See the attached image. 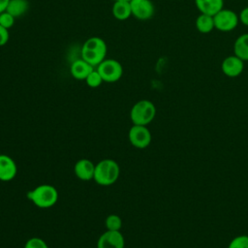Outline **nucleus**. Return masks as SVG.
<instances>
[{
    "instance_id": "1",
    "label": "nucleus",
    "mask_w": 248,
    "mask_h": 248,
    "mask_svg": "<svg viewBox=\"0 0 248 248\" xmlns=\"http://www.w3.org/2000/svg\"><path fill=\"white\" fill-rule=\"evenodd\" d=\"M107 45L99 37H91L85 41L81 47V58L93 67H97L106 59Z\"/></svg>"
},
{
    "instance_id": "2",
    "label": "nucleus",
    "mask_w": 248,
    "mask_h": 248,
    "mask_svg": "<svg viewBox=\"0 0 248 248\" xmlns=\"http://www.w3.org/2000/svg\"><path fill=\"white\" fill-rule=\"evenodd\" d=\"M120 175V167L112 159L101 160L95 165L93 180L101 186H110L114 184Z\"/></svg>"
},
{
    "instance_id": "3",
    "label": "nucleus",
    "mask_w": 248,
    "mask_h": 248,
    "mask_svg": "<svg viewBox=\"0 0 248 248\" xmlns=\"http://www.w3.org/2000/svg\"><path fill=\"white\" fill-rule=\"evenodd\" d=\"M27 198L39 208H49L58 201V191L50 184H41L27 193Z\"/></svg>"
},
{
    "instance_id": "4",
    "label": "nucleus",
    "mask_w": 248,
    "mask_h": 248,
    "mask_svg": "<svg viewBox=\"0 0 248 248\" xmlns=\"http://www.w3.org/2000/svg\"><path fill=\"white\" fill-rule=\"evenodd\" d=\"M156 115V107L149 100H140L131 108L130 118L133 125L147 126Z\"/></svg>"
},
{
    "instance_id": "5",
    "label": "nucleus",
    "mask_w": 248,
    "mask_h": 248,
    "mask_svg": "<svg viewBox=\"0 0 248 248\" xmlns=\"http://www.w3.org/2000/svg\"><path fill=\"white\" fill-rule=\"evenodd\" d=\"M214 27L221 32L232 31L239 23V17L236 13L230 9L223 8L213 16Z\"/></svg>"
},
{
    "instance_id": "6",
    "label": "nucleus",
    "mask_w": 248,
    "mask_h": 248,
    "mask_svg": "<svg viewBox=\"0 0 248 248\" xmlns=\"http://www.w3.org/2000/svg\"><path fill=\"white\" fill-rule=\"evenodd\" d=\"M96 70L106 82H115L123 75V68L115 59H105L97 66Z\"/></svg>"
},
{
    "instance_id": "7",
    "label": "nucleus",
    "mask_w": 248,
    "mask_h": 248,
    "mask_svg": "<svg viewBox=\"0 0 248 248\" xmlns=\"http://www.w3.org/2000/svg\"><path fill=\"white\" fill-rule=\"evenodd\" d=\"M128 139L130 143L139 149H143L149 146L151 143L152 136L149 129L146 126L133 125L128 133Z\"/></svg>"
},
{
    "instance_id": "8",
    "label": "nucleus",
    "mask_w": 248,
    "mask_h": 248,
    "mask_svg": "<svg viewBox=\"0 0 248 248\" xmlns=\"http://www.w3.org/2000/svg\"><path fill=\"white\" fill-rule=\"evenodd\" d=\"M125 239L120 231H108L103 232L97 241V248H124Z\"/></svg>"
},
{
    "instance_id": "9",
    "label": "nucleus",
    "mask_w": 248,
    "mask_h": 248,
    "mask_svg": "<svg viewBox=\"0 0 248 248\" xmlns=\"http://www.w3.org/2000/svg\"><path fill=\"white\" fill-rule=\"evenodd\" d=\"M132 16L140 20H146L153 16L155 8L150 0H130Z\"/></svg>"
},
{
    "instance_id": "10",
    "label": "nucleus",
    "mask_w": 248,
    "mask_h": 248,
    "mask_svg": "<svg viewBox=\"0 0 248 248\" xmlns=\"http://www.w3.org/2000/svg\"><path fill=\"white\" fill-rule=\"evenodd\" d=\"M244 70V61L236 55L227 56L221 63L222 73L229 78H236Z\"/></svg>"
},
{
    "instance_id": "11",
    "label": "nucleus",
    "mask_w": 248,
    "mask_h": 248,
    "mask_svg": "<svg viewBox=\"0 0 248 248\" xmlns=\"http://www.w3.org/2000/svg\"><path fill=\"white\" fill-rule=\"evenodd\" d=\"M17 173L15 160L8 155H0V180L7 182L13 180Z\"/></svg>"
},
{
    "instance_id": "12",
    "label": "nucleus",
    "mask_w": 248,
    "mask_h": 248,
    "mask_svg": "<svg viewBox=\"0 0 248 248\" xmlns=\"http://www.w3.org/2000/svg\"><path fill=\"white\" fill-rule=\"evenodd\" d=\"M74 171L78 179L89 181L94 177L95 165L88 159H79L74 167Z\"/></svg>"
},
{
    "instance_id": "13",
    "label": "nucleus",
    "mask_w": 248,
    "mask_h": 248,
    "mask_svg": "<svg viewBox=\"0 0 248 248\" xmlns=\"http://www.w3.org/2000/svg\"><path fill=\"white\" fill-rule=\"evenodd\" d=\"M94 70V67L84 61L82 58L75 60L70 67L71 75L74 78L78 80H85L87 76Z\"/></svg>"
},
{
    "instance_id": "14",
    "label": "nucleus",
    "mask_w": 248,
    "mask_h": 248,
    "mask_svg": "<svg viewBox=\"0 0 248 248\" xmlns=\"http://www.w3.org/2000/svg\"><path fill=\"white\" fill-rule=\"evenodd\" d=\"M195 5L201 14L213 16L224 8V0H195Z\"/></svg>"
},
{
    "instance_id": "15",
    "label": "nucleus",
    "mask_w": 248,
    "mask_h": 248,
    "mask_svg": "<svg viewBox=\"0 0 248 248\" xmlns=\"http://www.w3.org/2000/svg\"><path fill=\"white\" fill-rule=\"evenodd\" d=\"M233 54L244 62L248 61V33H244L236 38L233 44Z\"/></svg>"
},
{
    "instance_id": "16",
    "label": "nucleus",
    "mask_w": 248,
    "mask_h": 248,
    "mask_svg": "<svg viewBox=\"0 0 248 248\" xmlns=\"http://www.w3.org/2000/svg\"><path fill=\"white\" fill-rule=\"evenodd\" d=\"M112 15L119 20L129 18L132 16L130 1H114L112 5Z\"/></svg>"
},
{
    "instance_id": "17",
    "label": "nucleus",
    "mask_w": 248,
    "mask_h": 248,
    "mask_svg": "<svg viewBox=\"0 0 248 248\" xmlns=\"http://www.w3.org/2000/svg\"><path fill=\"white\" fill-rule=\"evenodd\" d=\"M196 28L202 34L210 33L213 29H215L213 16L200 14V16L196 18Z\"/></svg>"
},
{
    "instance_id": "18",
    "label": "nucleus",
    "mask_w": 248,
    "mask_h": 248,
    "mask_svg": "<svg viewBox=\"0 0 248 248\" xmlns=\"http://www.w3.org/2000/svg\"><path fill=\"white\" fill-rule=\"evenodd\" d=\"M29 7L27 0H10L6 12L11 14L15 18L24 15Z\"/></svg>"
},
{
    "instance_id": "19",
    "label": "nucleus",
    "mask_w": 248,
    "mask_h": 248,
    "mask_svg": "<svg viewBox=\"0 0 248 248\" xmlns=\"http://www.w3.org/2000/svg\"><path fill=\"white\" fill-rule=\"evenodd\" d=\"M105 225L108 231H120L122 228V219L117 214H109L105 220Z\"/></svg>"
},
{
    "instance_id": "20",
    "label": "nucleus",
    "mask_w": 248,
    "mask_h": 248,
    "mask_svg": "<svg viewBox=\"0 0 248 248\" xmlns=\"http://www.w3.org/2000/svg\"><path fill=\"white\" fill-rule=\"evenodd\" d=\"M103 78L101 77V75L99 74V72L94 69L88 76L87 78H85V82L86 84L89 86V87H92V88H96V87H99L102 82H103Z\"/></svg>"
},
{
    "instance_id": "21",
    "label": "nucleus",
    "mask_w": 248,
    "mask_h": 248,
    "mask_svg": "<svg viewBox=\"0 0 248 248\" xmlns=\"http://www.w3.org/2000/svg\"><path fill=\"white\" fill-rule=\"evenodd\" d=\"M228 248H248V235H237L231 240Z\"/></svg>"
},
{
    "instance_id": "22",
    "label": "nucleus",
    "mask_w": 248,
    "mask_h": 248,
    "mask_svg": "<svg viewBox=\"0 0 248 248\" xmlns=\"http://www.w3.org/2000/svg\"><path fill=\"white\" fill-rule=\"evenodd\" d=\"M24 248H48L46 242L38 236H34L29 238L25 244H24Z\"/></svg>"
},
{
    "instance_id": "23",
    "label": "nucleus",
    "mask_w": 248,
    "mask_h": 248,
    "mask_svg": "<svg viewBox=\"0 0 248 248\" xmlns=\"http://www.w3.org/2000/svg\"><path fill=\"white\" fill-rule=\"evenodd\" d=\"M15 23V17L9 14L8 12H3L0 14V25H2L3 27L10 29Z\"/></svg>"
},
{
    "instance_id": "24",
    "label": "nucleus",
    "mask_w": 248,
    "mask_h": 248,
    "mask_svg": "<svg viewBox=\"0 0 248 248\" xmlns=\"http://www.w3.org/2000/svg\"><path fill=\"white\" fill-rule=\"evenodd\" d=\"M9 29L3 27L2 25H0V46L6 45L9 41Z\"/></svg>"
},
{
    "instance_id": "25",
    "label": "nucleus",
    "mask_w": 248,
    "mask_h": 248,
    "mask_svg": "<svg viewBox=\"0 0 248 248\" xmlns=\"http://www.w3.org/2000/svg\"><path fill=\"white\" fill-rule=\"evenodd\" d=\"M238 17H239V22H241L244 26L248 27V6L243 8L240 11Z\"/></svg>"
},
{
    "instance_id": "26",
    "label": "nucleus",
    "mask_w": 248,
    "mask_h": 248,
    "mask_svg": "<svg viewBox=\"0 0 248 248\" xmlns=\"http://www.w3.org/2000/svg\"><path fill=\"white\" fill-rule=\"evenodd\" d=\"M10 0H0V14L7 10Z\"/></svg>"
},
{
    "instance_id": "27",
    "label": "nucleus",
    "mask_w": 248,
    "mask_h": 248,
    "mask_svg": "<svg viewBox=\"0 0 248 248\" xmlns=\"http://www.w3.org/2000/svg\"><path fill=\"white\" fill-rule=\"evenodd\" d=\"M113 1H130V0H113Z\"/></svg>"
},
{
    "instance_id": "28",
    "label": "nucleus",
    "mask_w": 248,
    "mask_h": 248,
    "mask_svg": "<svg viewBox=\"0 0 248 248\" xmlns=\"http://www.w3.org/2000/svg\"><path fill=\"white\" fill-rule=\"evenodd\" d=\"M0 155H1V153H0Z\"/></svg>"
},
{
    "instance_id": "29",
    "label": "nucleus",
    "mask_w": 248,
    "mask_h": 248,
    "mask_svg": "<svg viewBox=\"0 0 248 248\" xmlns=\"http://www.w3.org/2000/svg\"><path fill=\"white\" fill-rule=\"evenodd\" d=\"M247 1H248V0H247Z\"/></svg>"
}]
</instances>
